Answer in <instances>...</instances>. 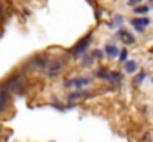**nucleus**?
<instances>
[{
    "instance_id": "obj_1",
    "label": "nucleus",
    "mask_w": 153,
    "mask_h": 142,
    "mask_svg": "<svg viewBox=\"0 0 153 142\" xmlns=\"http://www.w3.org/2000/svg\"><path fill=\"white\" fill-rule=\"evenodd\" d=\"M91 40H92V34H88V36H85L76 46H74V49H73V55L74 56H79V55H82L86 49H88V46L91 45Z\"/></svg>"
},
{
    "instance_id": "obj_2",
    "label": "nucleus",
    "mask_w": 153,
    "mask_h": 142,
    "mask_svg": "<svg viewBox=\"0 0 153 142\" xmlns=\"http://www.w3.org/2000/svg\"><path fill=\"white\" fill-rule=\"evenodd\" d=\"M61 68H62V64H61V62H56V61L49 62V65H48V76H49V77L58 76V74L61 73Z\"/></svg>"
},
{
    "instance_id": "obj_3",
    "label": "nucleus",
    "mask_w": 153,
    "mask_h": 142,
    "mask_svg": "<svg viewBox=\"0 0 153 142\" xmlns=\"http://www.w3.org/2000/svg\"><path fill=\"white\" fill-rule=\"evenodd\" d=\"M49 59H48V56H45V55H39V56H36L34 59H33V64L36 65V67H39V68H46L48 65H49Z\"/></svg>"
},
{
    "instance_id": "obj_4",
    "label": "nucleus",
    "mask_w": 153,
    "mask_h": 142,
    "mask_svg": "<svg viewBox=\"0 0 153 142\" xmlns=\"http://www.w3.org/2000/svg\"><path fill=\"white\" fill-rule=\"evenodd\" d=\"M119 37L123 40L125 45H132V43H135V37H134L131 33H128V31L120 30V31H119Z\"/></svg>"
},
{
    "instance_id": "obj_5",
    "label": "nucleus",
    "mask_w": 153,
    "mask_h": 142,
    "mask_svg": "<svg viewBox=\"0 0 153 142\" xmlns=\"http://www.w3.org/2000/svg\"><path fill=\"white\" fill-rule=\"evenodd\" d=\"M104 52H105V55L110 59H114V58L119 56V49L114 46V45H107V46L104 47Z\"/></svg>"
},
{
    "instance_id": "obj_6",
    "label": "nucleus",
    "mask_w": 153,
    "mask_h": 142,
    "mask_svg": "<svg viewBox=\"0 0 153 142\" xmlns=\"http://www.w3.org/2000/svg\"><path fill=\"white\" fill-rule=\"evenodd\" d=\"M89 83H91V80H89L88 77L73 79V86H74V88H77V89H80V88H83V86H86V85H89Z\"/></svg>"
},
{
    "instance_id": "obj_7",
    "label": "nucleus",
    "mask_w": 153,
    "mask_h": 142,
    "mask_svg": "<svg viewBox=\"0 0 153 142\" xmlns=\"http://www.w3.org/2000/svg\"><path fill=\"white\" fill-rule=\"evenodd\" d=\"M137 70H138V64H137L135 61H126V62H125V71H126V73L132 74V73H135Z\"/></svg>"
},
{
    "instance_id": "obj_8",
    "label": "nucleus",
    "mask_w": 153,
    "mask_h": 142,
    "mask_svg": "<svg viewBox=\"0 0 153 142\" xmlns=\"http://www.w3.org/2000/svg\"><path fill=\"white\" fill-rule=\"evenodd\" d=\"M7 99H9V93L7 92H0V113L6 110V105H7Z\"/></svg>"
},
{
    "instance_id": "obj_9",
    "label": "nucleus",
    "mask_w": 153,
    "mask_h": 142,
    "mask_svg": "<svg viewBox=\"0 0 153 142\" xmlns=\"http://www.w3.org/2000/svg\"><path fill=\"white\" fill-rule=\"evenodd\" d=\"M122 79V74L120 73H108V77L105 79L110 85H114V83H117L119 80Z\"/></svg>"
},
{
    "instance_id": "obj_10",
    "label": "nucleus",
    "mask_w": 153,
    "mask_h": 142,
    "mask_svg": "<svg viewBox=\"0 0 153 142\" xmlns=\"http://www.w3.org/2000/svg\"><path fill=\"white\" fill-rule=\"evenodd\" d=\"M131 24L132 25H140V27H147L149 24H150V19L149 18H138V19H132L131 21Z\"/></svg>"
},
{
    "instance_id": "obj_11",
    "label": "nucleus",
    "mask_w": 153,
    "mask_h": 142,
    "mask_svg": "<svg viewBox=\"0 0 153 142\" xmlns=\"http://www.w3.org/2000/svg\"><path fill=\"white\" fill-rule=\"evenodd\" d=\"M146 76H147V74H146V71H140V74H137V76L134 77V80H132V82H134V85H141V83H143V80L146 79Z\"/></svg>"
},
{
    "instance_id": "obj_12",
    "label": "nucleus",
    "mask_w": 153,
    "mask_h": 142,
    "mask_svg": "<svg viewBox=\"0 0 153 142\" xmlns=\"http://www.w3.org/2000/svg\"><path fill=\"white\" fill-rule=\"evenodd\" d=\"M83 95H86V93H85V92H74V93H68L67 95V99H68V101H76V99L83 98Z\"/></svg>"
},
{
    "instance_id": "obj_13",
    "label": "nucleus",
    "mask_w": 153,
    "mask_h": 142,
    "mask_svg": "<svg viewBox=\"0 0 153 142\" xmlns=\"http://www.w3.org/2000/svg\"><path fill=\"white\" fill-rule=\"evenodd\" d=\"M134 12H135L137 15H144V13H147V12H149V6H144V4L137 6V7L134 9Z\"/></svg>"
},
{
    "instance_id": "obj_14",
    "label": "nucleus",
    "mask_w": 153,
    "mask_h": 142,
    "mask_svg": "<svg viewBox=\"0 0 153 142\" xmlns=\"http://www.w3.org/2000/svg\"><path fill=\"white\" fill-rule=\"evenodd\" d=\"M102 56H104V52L98 50V49L92 50V55H91V58H92V59H101Z\"/></svg>"
},
{
    "instance_id": "obj_15",
    "label": "nucleus",
    "mask_w": 153,
    "mask_h": 142,
    "mask_svg": "<svg viewBox=\"0 0 153 142\" xmlns=\"http://www.w3.org/2000/svg\"><path fill=\"white\" fill-rule=\"evenodd\" d=\"M95 76H97V77H100V79H104V80H105V79L108 77V71H107V70H98V71L95 73Z\"/></svg>"
},
{
    "instance_id": "obj_16",
    "label": "nucleus",
    "mask_w": 153,
    "mask_h": 142,
    "mask_svg": "<svg viewBox=\"0 0 153 142\" xmlns=\"http://www.w3.org/2000/svg\"><path fill=\"white\" fill-rule=\"evenodd\" d=\"M126 58H128V50L123 49V50L119 53V61H120V62H126Z\"/></svg>"
},
{
    "instance_id": "obj_17",
    "label": "nucleus",
    "mask_w": 153,
    "mask_h": 142,
    "mask_svg": "<svg viewBox=\"0 0 153 142\" xmlns=\"http://www.w3.org/2000/svg\"><path fill=\"white\" fill-rule=\"evenodd\" d=\"M82 62H83V65H85V67H88V65H91V64L94 62V59H92L91 56H85Z\"/></svg>"
},
{
    "instance_id": "obj_18",
    "label": "nucleus",
    "mask_w": 153,
    "mask_h": 142,
    "mask_svg": "<svg viewBox=\"0 0 153 142\" xmlns=\"http://www.w3.org/2000/svg\"><path fill=\"white\" fill-rule=\"evenodd\" d=\"M122 21H123V19H122V16H120V15H116V18H114V24H116L117 27H120V25H122Z\"/></svg>"
},
{
    "instance_id": "obj_19",
    "label": "nucleus",
    "mask_w": 153,
    "mask_h": 142,
    "mask_svg": "<svg viewBox=\"0 0 153 142\" xmlns=\"http://www.w3.org/2000/svg\"><path fill=\"white\" fill-rule=\"evenodd\" d=\"M64 88H73V79H67L65 82H64Z\"/></svg>"
},
{
    "instance_id": "obj_20",
    "label": "nucleus",
    "mask_w": 153,
    "mask_h": 142,
    "mask_svg": "<svg viewBox=\"0 0 153 142\" xmlns=\"http://www.w3.org/2000/svg\"><path fill=\"white\" fill-rule=\"evenodd\" d=\"M137 4H140V0H129L128 1V6H137Z\"/></svg>"
},
{
    "instance_id": "obj_21",
    "label": "nucleus",
    "mask_w": 153,
    "mask_h": 142,
    "mask_svg": "<svg viewBox=\"0 0 153 142\" xmlns=\"http://www.w3.org/2000/svg\"><path fill=\"white\" fill-rule=\"evenodd\" d=\"M134 28H135L137 31H140V33H143V31H144V28H143V27H140V25H134Z\"/></svg>"
},
{
    "instance_id": "obj_22",
    "label": "nucleus",
    "mask_w": 153,
    "mask_h": 142,
    "mask_svg": "<svg viewBox=\"0 0 153 142\" xmlns=\"http://www.w3.org/2000/svg\"><path fill=\"white\" fill-rule=\"evenodd\" d=\"M152 83H153V77H152Z\"/></svg>"
}]
</instances>
